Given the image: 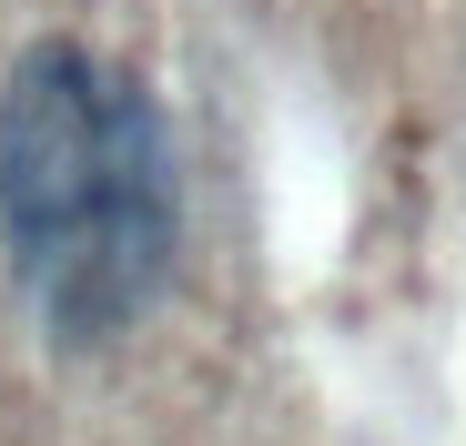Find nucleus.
I'll use <instances>...</instances> for the list:
<instances>
[{
	"label": "nucleus",
	"instance_id": "obj_1",
	"mask_svg": "<svg viewBox=\"0 0 466 446\" xmlns=\"http://www.w3.org/2000/svg\"><path fill=\"white\" fill-rule=\"evenodd\" d=\"M183 163L163 102L82 41H31L0 82V254L51 345H112L173 274Z\"/></svg>",
	"mask_w": 466,
	"mask_h": 446
}]
</instances>
